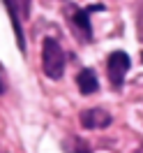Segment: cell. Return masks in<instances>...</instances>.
<instances>
[{
    "instance_id": "52a82bcc",
    "label": "cell",
    "mask_w": 143,
    "mask_h": 153,
    "mask_svg": "<svg viewBox=\"0 0 143 153\" xmlns=\"http://www.w3.org/2000/svg\"><path fill=\"white\" fill-rule=\"evenodd\" d=\"M72 153H90V151H88V149H86V146H78V149H76V151H72Z\"/></svg>"
},
{
    "instance_id": "9c48e42d",
    "label": "cell",
    "mask_w": 143,
    "mask_h": 153,
    "mask_svg": "<svg viewBox=\"0 0 143 153\" xmlns=\"http://www.w3.org/2000/svg\"><path fill=\"white\" fill-rule=\"evenodd\" d=\"M141 58H143V53H141Z\"/></svg>"
},
{
    "instance_id": "5b68a950",
    "label": "cell",
    "mask_w": 143,
    "mask_h": 153,
    "mask_svg": "<svg viewBox=\"0 0 143 153\" xmlns=\"http://www.w3.org/2000/svg\"><path fill=\"white\" fill-rule=\"evenodd\" d=\"M2 2H5V7L10 12L12 26H14V33H16V39H19V49L23 51L26 44H23V33H21V21H19V5H16V0H2Z\"/></svg>"
},
{
    "instance_id": "3957f363",
    "label": "cell",
    "mask_w": 143,
    "mask_h": 153,
    "mask_svg": "<svg viewBox=\"0 0 143 153\" xmlns=\"http://www.w3.org/2000/svg\"><path fill=\"white\" fill-rule=\"evenodd\" d=\"M81 125L88 130H102L111 125V114L104 109H86L81 114Z\"/></svg>"
},
{
    "instance_id": "277c9868",
    "label": "cell",
    "mask_w": 143,
    "mask_h": 153,
    "mask_svg": "<svg viewBox=\"0 0 143 153\" xmlns=\"http://www.w3.org/2000/svg\"><path fill=\"white\" fill-rule=\"evenodd\" d=\"M76 84H78V91L83 95H90V93H95L97 88H99V81H97L92 70H81L78 76H76Z\"/></svg>"
},
{
    "instance_id": "7a4b0ae2",
    "label": "cell",
    "mask_w": 143,
    "mask_h": 153,
    "mask_svg": "<svg viewBox=\"0 0 143 153\" xmlns=\"http://www.w3.org/2000/svg\"><path fill=\"white\" fill-rule=\"evenodd\" d=\"M129 56L125 53V51H113L111 56H109V63H106V70H109V79H111V84L115 88L122 86V79L127 74V70H129Z\"/></svg>"
},
{
    "instance_id": "6da1fadb",
    "label": "cell",
    "mask_w": 143,
    "mask_h": 153,
    "mask_svg": "<svg viewBox=\"0 0 143 153\" xmlns=\"http://www.w3.org/2000/svg\"><path fill=\"white\" fill-rule=\"evenodd\" d=\"M42 67H44V74L48 79H60L65 72V53L53 37L44 39V47H42Z\"/></svg>"
},
{
    "instance_id": "ba28073f",
    "label": "cell",
    "mask_w": 143,
    "mask_h": 153,
    "mask_svg": "<svg viewBox=\"0 0 143 153\" xmlns=\"http://www.w3.org/2000/svg\"><path fill=\"white\" fill-rule=\"evenodd\" d=\"M0 93H2V84H0Z\"/></svg>"
},
{
    "instance_id": "8992f818",
    "label": "cell",
    "mask_w": 143,
    "mask_h": 153,
    "mask_svg": "<svg viewBox=\"0 0 143 153\" xmlns=\"http://www.w3.org/2000/svg\"><path fill=\"white\" fill-rule=\"evenodd\" d=\"M74 23H76L78 28H81V33L86 35L88 39H90V35H92V30H90V21H88V12H81L78 10L76 14H74Z\"/></svg>"
}]
</instances>
